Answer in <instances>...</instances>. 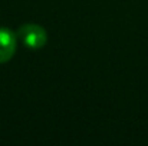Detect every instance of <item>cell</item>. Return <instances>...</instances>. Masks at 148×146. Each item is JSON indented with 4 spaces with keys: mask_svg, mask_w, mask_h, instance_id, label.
Returning <instances> with one entry per match:
<instances>
[{
    "mask_svg": "<svg viewBox=\"0 0 148 146\" xmlns=\"http://www.w3.org/2000/svg\"><path fill=\"white\" fill-rule=\"evenodd\" d=\"M19 36L23 43L30 49H40L45 46L48 40V35L43 27L38 24H25L19 29Z\"/></svg>",
    "mask_w": 148,
    "mask_h": 146,
    "instance_id": "1",
    "label": "cell"
},
{
    "mask_svg": "<svg viewBox=\"0 0 148 146\" xmlns=\"http://www.w3.org/2000/svg\"><path fill=\"white\" fill-rule=\"evenodd\" d=\"M16 50V37L7 29H0V63L7 62Z\"/></svg>",
    "mask_w": 148,
    "mask_h": 146,
    "instance_id": "2",
    "label": "cell"
}]
</instances>
